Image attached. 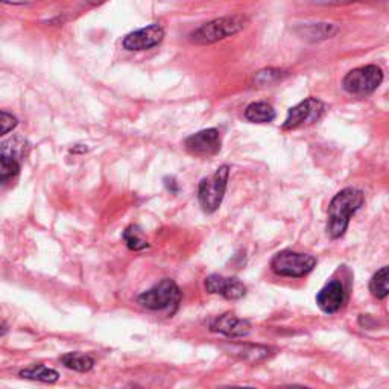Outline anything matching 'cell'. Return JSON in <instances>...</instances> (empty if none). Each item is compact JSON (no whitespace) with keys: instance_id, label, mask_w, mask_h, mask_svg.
I'll use <instances>...</instances> for the list:
<instances>
[{"instance_id":"2","label":"cell","mask_w":389,"mask_h":389,"mask_svg":"<svg viewBox=\"0 0 389 389\" xmlns=\"http://www.w3.org/2000/svg\"><path fill=\"white\" fill-rule=\"evenodd\" d=\"M246 24H248V19L243 15L236 14L219 17V19L201 24L199 28L190 32L189 40L194 44H213L241 32Z\"/></svg>"},{"instance_id":"17","label":"cell","mask_w":389,"mask_h":389,"mask_svg":"<svg viewBox=\"0 0 389 389\" xmlns=\"http://www.w3.org/2000/svg\"><path fill=\"white\" fill-rule=\"evenodd\" d=\"M61 364L66 368L78 371V373H87L94 367V359L85 353H67V355L61 356Z\"/></svg>"},{"instance_id":"3","label":"cell","mask_w":389,"mask_h":389,"mask_svg":"<svg viewBox=\"0 0 389 389\" xmlns=\"http://www.w3.org/2000/svg\"><path fill=\"white\" fill-rule=\"evenodd\" d=\"M181 290L178 285L171 278H163L151 289L145 290L137 297V303L148 311H167L171 315L175 313L181 303Z\"/></svg>"},{"instance_id":"18","label":"cell","mask_w":389,"mask_h":389,"mask_svg":"<svg viewBox=\"0 0 389 389\" xmlns=\"http://www.w3.org/2000/svg\"><path fill=\"white\" fill-rule=\"evenodd\" d=\"M20 377L29 379V380H37V382H44V383H55L59 374H58V371L38 364V365H32L29 368L22 369Z\"/></svg>"},{"instance_id":"24","label":"cell","mask_w":389,"mask_h":389,"mask_svg":"<svg viewBox=\"0 0 389 389\" xmlns=\"http://www.w3.org/2000/svg\"><path fill=\"white\" fill-rule=\"evenodd\" d=\"M0 2L6 5H29L38 2V0H0Z\"/></svg>"},{"instance_id":"6","label":"cell","mask_w":389,"mask_h":389,"mask_svg":"<svg viewBox=\"0 0 389 389\" xmlns=\"http://www.w3.org/2000/svg\"><path fill=\"white\" fill-rule=\"evenodd\" d=\"M383 83V70L379 66L368 64L353 69L342 79L344 90L355 96H367L376 92Z\"/></svg>"},{"instance_id":"21","label":"cell","mask_w":389,"mask_h":389,"mask_svg":"<svg viewBox=\"0 0 389 389\" xmlns=\"http://www.w3.org/2000/svg\"><path fill=\"white\" fill-rule=\"evenodd\" d=\"M283 76H286V72H283L280 69H264L255 75L254 81L260 85H267V84L277 83Z\"/></svg>"},{"instance_id":"4","label":"cell","mask_w":389,"mask_h":389,"mask_svg":"<svg viewBox=\"0 0 389 389\" xmlns=\"http://www.w3.org/2000/svg\"><path fill=\"white\" fill-rule=\"evenodd\" d=\"M229 178V166L222 164L213 175L202 178L198 184V201L207 215L215 213L222 204Z\"/></svg>"},{"instance_id":"10","label":"cell","mask_w":389,"mask_h":389,"mask_svg":"<svg viewBox=\"0 0 389 389\" xmlns=\"http://www.w3.org/2000/svg\"><path fill=\"white\" fill-rule=\"evenodd\" d=\"M204 288L208 294L220 295L225 299H241L246 295V286L236 277H224L219 274H211L204 281Z\"/></svg>"},{"instance_id":"15","label":"cell","mask_w":389,"mask_h":389,"mask_svg":"<svg viewBox=\"0 0 389 389\" xmlns=\"http://www.w3.org/2000/svg\"><path fill=\"white\" fill-rule=\"evenodd\" d=\"M22 163L15 151L3 143L2 153H0V185L13 181L20 174Z\"/></svg>"},{"instance_id":"22","label":"cell","mask_w":389,"mask_h":389,"mask_svg":"<svg viewBox=\"0 0 389 389\" xmlns=\"http://www.w3.org/2000/svg\"><path fill=\"white\" fill-rule=\"evenodd\" d=\"M17 119L8 111H0V137L11 132L17 127Z\"/></svg>"},{"instance_id":"16","label":"cell","mask_w":389,"mask_h":389,"mask_svg":"<svg viewBox=\"0 0 389 389\" xmlns=\"http://www.w3.org/2000/svg\"><path fill=\"white\" fill-rule=\"evenodd\" d=\"M276 116V110L268 102H253L245 108V119L251 123H271Z\"/></svg>"},{"instance_id":"25","label":"cell","mask_w":389,"mask_h":389,"mask_svg":"<svg viewBox=\"0 0 389 389\" xmlns=\"http://www.w3.org/2000/svg\"><path fill=\"white\" fill-rule=\"evenodd\" d=\"M6 333V327L3 324H0V336H3Z\"/></svg>"},{"instance_id":"5","label":"cell","mask_w":389,"mask_h":389,"mask_svg":"<svg viewBox=\"0 0 389 389\" xmlns=\"http://www.w3.org/2000/svg\"><path fill=\"white\" fill-rule=\"evenodd\" d=\"M316 267V259L311 254L295 253L292 250H283L274 255L271 260V269L280 277L302 278L311 274Z\"/></svg>"},{"instance_id":"11","label":"cell","mask_w":389,"mask_h":389,"mask_svg":"<svg viewBox=\"0 0 389 389\" xmlns=\"http://www.w3.org/2000/svg\"><path fill=\"white\" fill-rule=\"evenodd\" d=\"M164 38V29L160 24H149L146 28L129 32L122 44L127 50H148L158 46Z\"/></svg>"},{"instance_id":"8","label":"cell","mask_w":389,"mask_h":389,"mask_svg":"<svg viewBox=\"0 0 389 389\" xmlns=\"http://www.w3.org/2000/svg\"><path fill=\"white\" fill-rule=\"evenodd\" d=\"M184 146L192 155L213 157L220 151L222 140L216 128H207L189 136L184 140Z\"/></svg>"},{"instance_id":"12","label":"cell","mask_w":389,"mask_h":389,"mask_svg":"<svg viewBox=\"0 0 389 389\" xmlns=\"http://www.w3.org/2000/svg\"><path fill=\"white\" fill-rule=\"evenodd\" d=\"M210 330L224 334L227 338H245L251 332V323L232 312H227L216 316L210 323Z\"/></svg>"},{"instance_id":"19","label":"cell","mask_w":389,"mask_h":389,"mask_svg":"<svg viewBox=\"0 0 389 389\" xmlns=\"http://www.w3.org/2000/svg\"><path fill=\"white\" fill-rule=\"evenodd\" d=\"M388 277H389V268L383 267V268H380L374 274L373 278L369 280V292L377 299H385L388 297V294H389Z\"/></svg>"},{"instance_id":"20","label":"cell","mask_w":389,"mask_h":389,"mask_svg":"<svg viewBox=\"0 0 389 389\" xmlns=\"http://www.w3.org/2000/svg\"><path fill=\"white\" fill-rule=\"evenodd\" d=\"M123 241H125L127 246L132 251H141L149 246L146 237L139 225H129L123 232Z\"/></svg>"},{"instance_id":"1","label":"cell","mask_w":389,"mask_h":389,"mask_svg":"<svg viewBox=\"0 0 389 389\" xmlns=\"http://www.w3.org/2000/svg\"><path fill=\"white\" fill-rule=\"evenodd\" d=\"M365 202V194L356 188H346L333 197L327 210V234L332 239H341L355 216Z\"/></svg>"},{"instance_id":"23","label":"cell","mask_w":389,"mask_h":389,"mask_svg":"<svg viewBox=\"0 0 389 389\" xmlns=\"http://www.w3.org/2000/svg\"><path fill=\"white\" fill-rule=\"evenodd\" d=\"M299 2H306L311 5H320V6H344L360 2V0H299Z\"/></svg>"},{"instance_id":"14","label":"cell","mask_w":389,"mask_h":389,"mask_svg":"<svg viewBox=\"0 0 389 389\" xmlns=\"http://www.w3.org/2000/svg\"><path fill=\"white\" fill-rule=\"evenodd\" d=\"M295 31L307 41H323L338 34L339 26L334 23H307L298 26Z\"/></svg>"},{"instance_id":"13","label":"cell","mask_w":389,"mask_h":389,"mask_svg":"<svg viewBox=\"0 0 389 389\" xmlns=\"http://www.w3.org/2000/svg\"><path fill=\"white\" fill-rule=\"evenodd\" d=\"M224 348L232 356L250 362V364H259V362L268 359L271 351L268 347L254 346V344H228V346H224Z\"/></svg>"},{"instance_id":"9","label":"cell","mask_w":389,"mask_h":389,"mask_svg":"<svg viewBox=\"0 0 389 389\" xmlns=\"http://www.w3.org/2000/svg\"><path fill=\"white\" fill-rule=\"evenodd\" d=\"M347 302V290L341 280H330L316 294V304L327 315L338 313Z\"/></svg>"},{"instance_id":"7","label":"cell","mask_w":389,"mask_h":389,"mask_svg":"<svg viewBox=\"0 0 389 389\" xmlns=\"http://www.w3.org/2000/svg\"><path fill=\"white\" fill-rule=\"evenodd\" d=\"M324 110L325 105L323 101L316 99V97H307V99L297 104L295 107H292L288 111V118L283 122L281 129L294 131L302 127L312 125V123L321 119Z\"/></svg>"}]
</instances>
